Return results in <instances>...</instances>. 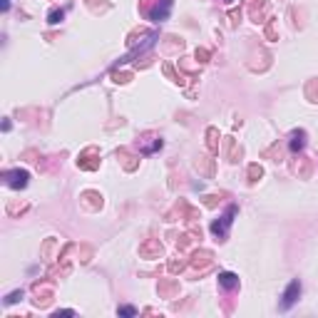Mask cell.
Listing matches in <instances>:
<instances>
[{
    "label": "cell",
    "mask_w": 318,
    "mask_h": 318,
    "mask_svg": "<svg viewBox=\"0 0 318 318\" xmlns=\"http://www.w3.org/2000/svg\"><path fill=\"white\" fill-rule=\"evenodd\" d=\"M234 216H236V206H229V209H226V214H224V216H219V219L211 224V234H214L219 241H224V239L229 236V226H232Z\"/></svg>",
    "instance_id": "obj_1"
},
{
    "label": "cell",
    "mask_w": 318,
    "mask_h": 318,
    "mask_svg": "<svg viewBox=\"0 0 318 318\" xmlns=\"http://www.w3.org/2000/svg\"><path fill=\"white\" fill-rule=\"evenodd\" d=\"M298 296H301V281H298V279H293L289 286H286L284 296H281V298H284V301H281V308H284V311H289L291 306L298 301Z\"/></svg>",
    "instance_id": "obj_2"
},
{
    "label": "cell",
    "mask_w": 318,
    "mask_h": 318,
    "mask_svg": "<svg viewBox=\"0 0 318 318\" xmlns=\"http://www.w3.org/2000/svg\"><path fill=\"white\" fill-rule=\"evenodd\" d=\"M28 179H30V174L25 169H10V172H5V181H8L10 189H25Z\"/></svg>",
    "instance_id": "obj_3"
},
{
    "label": "cell",
    "mask_w": 318,
    "mask_h": 318,
    "mask_svg": "<svg viewBox=\"0 0 318 318\" xmlns=\"http://www.w3.org/2000/svg\"><path fill=\"white\" fill-rule=\"evenodd\" d=\"M169 13H172V0H162L149 10V20L152 23H164L169 18Z\"/></svg>",
    "instance_id": "obj_4"
},
{
    "label": "cell",
    "mask_w": 318,
    "mask_h": 318,
    "mask_svg": "<svg viewBox=\"0 0 318 318\" xmlns=\"http://www.w3.org/2000/svg\"><path fill=\"white\" fill-rule=\"evenodd\" d=\"M219 286L226 289V291H234L239 286V276L232 274V271H221V274H219Z\"/></svg>",
    "instance_id": "obj_5"
},
{
    "label": "cell",
    "mask_w": 318,
    "mask_h": 318,
    "mask_svg": "<svg viewBox=\"0 0 318 318\" xmlns=\"http://www.w3.org/2000/svg\"><path fill=\"white\" fill-rule=\"evenodd\" d=\"M306 147V132H293L291 134V149L293 152H301Z\"/></svg>",
    "instance_id": "obj_6"
},
{
    "label": "cell",
    "mask_w": 318,
    "mask_h": 318,
    "mask_svg": "<svg viewBox=\"0 0 318 318\" xmlns=\"http://www.w3.org/2000/svg\"><path fill=\"white\" fill-rule=\"evenodd\" d=\"M62 18H65V13H62V10H53V13L48 15V23H50V25H58Z\"/></svg>",
    "instance_id": "obj_7"
},
{
    "label": "cell",
    "mask_w": 318,
    "mask_h": 318,
    "mask_svg": "<svg viewBox=\"0 0 318 318\" xmlns=\"http://www.w3.org/2000/svg\"><path fill=\"white\" fill-rule=\"evenodd\" d=\"M117 313H119V316H134V313H137V308H134V306H119V308H117Z\"/></svg>",
    "instance_id": "obj_8"
},
{
    "label": "cell",
    "mask_w": 318,
    "mask_h": 318,
    "mask_svg": "<svg viewBox=\"0 0 318 318\" xmlns=\"http://www.w3.org/2000/svg\"><path fill=\"white\" fill-rule=\"evenodd\" d=\"M23 298V291H13L8 298H5V306H10V303H15V301H20Z\"/></svg>",
    "instance_id": "obj_9"
},
{
    "label": "cell",
    "mask_w": 318,
    "mask_h": 318,
    "mask_svg": "<svg viewBox=\"0 0 318 318\" xmlns=\"http://www.w3.org/2000/svg\"><path fill=\"white\" fill-rule=\"evenodd\" d=\"M10 8V0H3V10H8Z\"/></svg>",
    "instance_id": "obj_10"
},
{
    "label": "cell",
    "mask_w": 318,
    "mask_h": 318,
    "mask_svg": "<svg viewBox=\"0 0 318 318\" xmlns=\"http://www.w3.org/2000/svg\"><path fill=\"white\" fill-rule=\"evenodd\" d=\"M226 3H232V0H226Z\"/></svg>",
    "instance_id": "obj_11"
}]
</instances>
